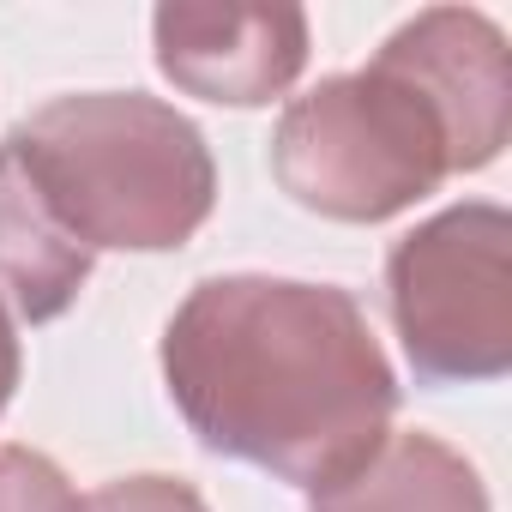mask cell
Returning a JSON list of instances; mask_svg holds the SVG:
<instances>
[{"label":"cell","instance_id":"2","mask_svg":"<svg viewBox=\"0 0 512 512\" xmlns=\"http://www.w3.org/2000/svg\"><path fill=\"white\" fill-rule=\"evenodd\" d=\"M73 241L169 253L217 205L205 133L145 91H79L43 103L7 133Z\"/></svg>","mask_w":512,"mask_h":512},{"label":"cell","instance_id":"7","mask_svg":"<svg viewBox=\"0 0 512 512\" xmlns=\"http://www.w3.org/2000/svg\"><path fill=\"white\" fill-rule=\"evenodd\" d=\"M91 260L97 253L73 241L67 223L49 211L25 157L0 145V302H7V314L31 326L61 320L79 302Z\"/></svg>","mask_w":512,"mask_h":512},{"label":"cell","instance_id":"3","mask_svg":"<svg viewBox=\"0 0 512 512\" xmlns=\"http://www.w3.org/2000/svg\"><path fill=\"white\" fill-rule=\"evenodd\" d=\"M278 187L332 223H386L452 175V145L428 97L380 55L290 97L272 133Z\"/></svg>","mask_w":512,"mask_h":512},{"label":"cell","instance_id":"6","mask_svg":"<svg viewBox=\"0 0 512 512\" xmlns=\"http://www.w3.org/2000/svg\"><path fill=\"white\" fill-rule=\"evenodd\" d=\"M380 61L404 73L446 127L452 175L488 169L512 133V61L494 19L470 7H428L380 43Z\"/></svg>","mask_w":512,"mask_h":512},{"label":"cell","instance_id":"10","mask_svg":"<svg viewBox=\"0 0 512 512\" xmlns=\"http://www.w3.org/2000/svg\"><path fill=\"white\" fill-rule=\"evenodd\" d=\"M85 512H211V506L181 476H121L85 494Z\"/></svg>","mask_w":512,"mask_h":512},{"label":"cell","instance_id":"11","mask_svg":"<svg viewBox=\"0 0 512 512\" xmlns=\"http://www.w3.org/2000/svg\"><path fill=\"white\" fill-rule=\"evenodd\" d=\"M19 332H13V314H7V302H0V410L13 404V392H19Z\"/></svg>","mask_w":512,"mask_h":512},{"label":"cell","instance_id":"4","mask_svg":"<svg viewBox=\"0 0 512 512\" xmlns=\"http://www.w3.org/2000/svg\"><path fill=\"white\" fill-rule=\"evenodd\" d=\"M386 308L422 386H482L512 368V217L464 199L386 253Z\"/></svg>","mask_w":512,"mask_h":512},{"label":"cell","instance_id":"5","mask_svg":"<svg viewBox=\"0 0 512 512\" xmlns=\"http://www.w3.org/2000/svg\"><path fill=\"white\" fill-rule=\"evenodd\" d=\"M157 67L175 91L253 109L284 97L308 67L302 7H235V0H169L151 13Z\"/></svg>","mask_w":512,"mask_h":512},{"label":"cell","instance_id":"9","mask_svg":"<svg viewBox=\"0 0 512 512\" xmlns=\"http://www.w3.org/2000/svg\"><path fill=\"white\" fill-rule=\"evenodd\" d=\"M0 512H85L55 458L31 446H0Z\"/></svg>","mask_w":512,"mask_h":512},{"label":"cell","instance_id":"1","mask_svg":"<svg viewBox=\"0 0 512 512\" xmlns=\"http://www.w3.org/2000/svg\"><path fill=\"white\" fill-rule=\"evenodd\" d=\"M163 380L205 452L290 488H332L392 434L398 374L338 284L235 272L187 290Z\"/></svg>","mask_w":512,"mask_h":512},{"label":"cell","instance_id":"8","mask_svg":"<svg viewBox=\"0 0 512 512\" xmlns=\"http://www.w3.org/2000/svg\"><path fill=\"white\" fill-rule=\"evenodd\" d=\"M308 512H488V488L464 452L434 434H386L368 464L320 488Z\"/></svg>","mask_w":512,"mask_h":512}]
</instances>
